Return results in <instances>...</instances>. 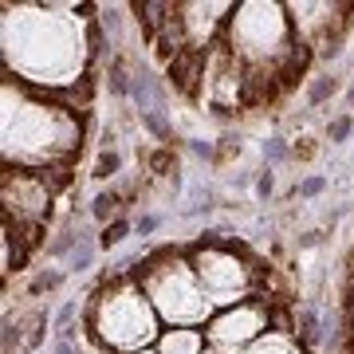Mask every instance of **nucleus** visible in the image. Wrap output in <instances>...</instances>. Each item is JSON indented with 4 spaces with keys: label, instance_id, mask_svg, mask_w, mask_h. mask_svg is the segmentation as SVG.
<instances>
[{
    "label": "nucleus",
    "instance_id": "25",
    "mask_svg": "<svg viewBox=\"0 0 354 354\" xmlns=\"http://www.w3.org/2000/svg\"><path fill=\"white\" fill-rule=\"evenodd\" d=\"M205 354H221V351H213V346H209V351H205Z\"/></svg>",
    "mask_w": 354,
    "mask_h": 354
},
{
    "label": "nucleus",
    "instance_id": "10",
    "mask_svg": "<svg viewBox=\"0 0 354 354\" xmlns=\"http://www.w3.org/2000/svg\"><path fill=\"white\" fill-rule=\"evenodd\" d=\"M127 193L122 189H99L95 193V201L87 205V213H91V221H95V225H111V221H118V216H127Z\"/></svg>",
    "mask_w": 354,
    "mask_h": 354
},
{
    "label": "nucleus",
    "instance_id": "11",
    "mask_svg": "<svg viewBox=\"0 0 354 354\" xmlns=\"http://www.w3.org/2000/svg\"><path fill=\"white\" fill-rule=\"evenodd\" d=\"M99 236H91V232H83L79 236V244H75V252L67 256V276H87L91 268H95V260H99Z\"/></svg>",
    "mask_w": 354,
    "mask_h": 354
},
{
    "label": "nucleus",
    "instance_id": "24",
    "mask_svg": "<svg viewBox=\"0 0 354 354\" xmlns=\"http://www.w3.org/2000/svg\"><path fill=\"white\" fill-rule=\"evenodd\" d=\"M351 304H354V283H351ZM351 315H354V311H351ZM351 335H354V330H351Z\"/></svg>",
    "mask_w": 354,
    "mask_h": 354
},
{
    "label": "nucleus",
    "instance_id": "26",
    "mask_svg": "<svg viewBox=\"0 0 354 354\" xmlns=\"http://www.w3.org/2000/svg\"><path fill=\"white\" fill-rule=\"evenodd\" d=\"M351 354H354V335H351Z\"/></svg>",
    "mask_w": 354,
    "mask_h": 354
},
{
    "label": "nucleus",
    "instance_id": "8",
    "mask_svg": "<svg viewBox=\"0 0 354 354\" xmlns=\"http://www.w3.org/2000/svg\"><path fill=\"white\" fill-rule=\"evenodd\" d=\"M153 346L158 354H205L209 339H205V327H165Z\"/></svg>",
    "mask_w": 354,
    "mask_h": 354
},
{
    "label": "nucleus",
    "instance_id": "3",
    "mask_svg": "<svg viewBox=\"0 0 354 354\" xmlns=\"http://www.w3.org/2000/svg\"><path fill=\"white\" fill-rule=\"evenodd\" d=\"M83 327L102 351L130 354L142 346H153L162 339L165 323L158 319L150 295L138 276L99 279L83 299Z\"/></svg>",
    "mask_w": 354,
    "mask_h": 354
},
{
    "label": "nucleus",
    "instance_id": "18",
    "mask_svg": "<svg viewBox=\"0 0 354 354\" xmlns=\"http://www.w3.org/2000/svg\"><path fill=\"white\" fill-rule=\"evenodd\" d=\"M323 193H327V177L323 174H311V177H299V181H295V197H299V201H315Z\"/></svg>",
    "mask_w": 354,
    "mask_h": 354
},
{
    "label": "nucleus",
    "instance_id": "2",
    "mask_svg": "<svg viewBox=\"0 0 354 354\" xmlns=\"http://www.w3.org/2000/svg\"><path fill=\"white\" fill-rule=\"evenodd\" d=\"M0 158L4 169H71L87 142V111L16 79L0 87Z\"/></svg>",
    "mask_w": 354,
    "mask_h": 354
},
{
    "label": "nucleus",
    "instance_id": "20",
    "mask_svg": "<svg viewBox=\"0 0 354 354\" xmlns=\"http://www.w3.org/2000/svg\"><path fill=\"white\" fill-rule=\"evenodd\" d=\"M189 150H193V158H201V162H221V150H216V142L189 138Z\"/></svg>",
    "mask_w": 354,
    "mask_h": 354
},
{
    "label": "nucleus",
    "instance_id": "15",
    "mask_svg": "<svg viewBox=\"0 0 354 354\" xmlns=\"http://www.w3.org/2000/svg\"><path fill=\"white\" fill-rule=\"evenodd\" d=\"M122 174V153L114 150V146H102L99 153H95V165H91V177L95 181H111V177Z\"/></svg>",
    "mask_w": 354,
    "mask_h": 354
},
{
    "label": "nucleus",
    "instance_id": "16",
    "mask_svg": "<svg viewBox=\"0 0 354 354\" xmlns=\"http://www.w3.org/2000/svg\"><path fill=\"white\" fill-rule=\"evenodd\" d=\"M260 153H264L268 169H276V165H288L291 158H295V146H291L288 138H279V134H272V138L260 142Z\"/></svg>",
    "mask_w": 354,
    "mask_h": 354
},
{
    "label": "nucleus",
    "instance_id": "19",
    "mask_svg": "<svg viewBox=\"0 0 354 354\" xmlns=\"http://www.w3.org/2000/svg\"><path fill=\"white\" fill-rule=\"evenodd\" d=\"M272 193H276V174L272 169H260L256 174V201H272Z\"/></svg>",
    "mask_w": 354,
    "mask_h": 354
},
{
    "label": "nucleus",
    "instance_id": "22",
    "mask_svg": "<svg viewBox=\"0 0 354 354\" xmlns=\"http://www.w3.org/2000/svg\"><path fill=\"white\" fill-rule=\"evenodd\" d=\"M130 354H158V346H142V351H130Z\"/></svg>",
    "mask_w": 354,
    "mask_h": 354
},
{
    "label": "nucleus",
    "instance_id": "1",
    "mask_svg": "<svg viewBox=\"0 0 354 354\" xmlns=\"http://www.w3.org/2000/svg\"><path fill=\"white\" fill-rule=\"evenodd\" d=\"M0 20V67L44 95H67L91 79L95 24L67 12L64 0H4Z\"/></svg>",
    "mask_w": 354,
    "mask_h": 354
},
{
    "label": "nucleus",
    "instance_id": "21",
    "mask_svg": "<svg viewBox=\"0 0 354 354\" xmlns=\"http://www.w3.org/2000/svg\"><path fill=\"white\" fill-rule=\"evenodd\" d=\"M158 228H162V216H153V213L134 216V236H150V232H158Z\"/></svg>",
    "mask_w": 354,
    "mask_h": 354
},
{
    "label": "nucleus",
    "instance_id": "7",
    "mask_svg": "<svg viewBox=\"0 0 354 354\" xmlns=\"http://www.w3.org/2000/svg\"><path fill=\"white\" fill-rule=\"evenodd\" d=\"M276 307L272 299H244L236 307H225L216 311L209 323H205V339L209 346L221 354H244L256 339H264L268 330L276 327Z\"/></svg>",
    "mask_w": 354,
    "mask_h": 354
},
{
    "label": "nucleus",
    "instance_id": "12",
    "mask_svg": "<svg viewBox=\"0 0 354 354\" xmlns=\"http://www.w3.org/2000/svg\"><path fill=\"white\" fill-rule=\"evenodd\" d=\"M64 283H67V268H36V272H32V279H28V299H32V304H39L44 295L59 291Z\"/></svg>",
    "mask_w": 354,
    "mask_h": 354
},
{
    "label": "nucleus",
    "instance_id": "23",
    "mask_svg": "<svg viewBox=\"0 0 354 354\" xmlns=\"http://www.w3.org/2000/svg\"><path fill=\"white\" fill-rule=\"evenodd\" d=\"M346 102L354 106V79H351V91H346Z\"/></svg>",
    "mask_w": 354,
    "mask_h": 354
},
{
    "label": "nucleus",
    "instance_id": "5",
    "mask_svg": "<svg viewBox=\"0 0 354 354\" xmlns=\"http://www.w3.org/2000/svg\"><path fill=\"white\" fill-rule=\"evenodd\" d=\"M185 252H189V264L201 279L205 295L216 311L225 307H236L244 299H268V276L272 268H264L248 252V244H241L236 236H225V241H185Z\"/></svg>",
    "mask_w": 354,
    "mask_h": 354
},
{
    "label": "nucleus",
    "instance_id": "13",
    "mask_svg": "<svg viewBox=\"0 0 354 354\" xmlns=\"http://www.w3.org/2000/svg\"><path fill=\"white\" fill-rule=\"evenodd\" d=\"M339 91H342V79L330 75V71H323V75H315V79H307V106H323V102H330Z\"/></svg>",
    "mask_w": 354,
    "mask_h": 354
},
{
    "label": "nucleus",
    "instance_id": "4",
    "mask_svg": "<svg viewBox=\"0 0 354 354\" xmlns=\"http://www.w3.org/2000/svg\"><path fill=\"white\" fill-rule=\"evenodd\" d=\"M138 279L165 327H205L216 315V307L209 304L201 279H197V272L189 264L185 244H158V248H150V256L138 268Z\"/></svg>",
    "mask_w": 354,
    "mask_h": 354
},
{
    "label": "nucleus",
    "instance_id": "17",
    "mask_svg": "<svg viewBox=\"0 0 354 354\" xmlns=\"http://www.w3.org/2000/svg\"><path fill=\"white\" fill-rule=\"evenodd\" d=\"M351 134H354V114H351V111L335 114V118L327 122V142H330V146H342Z\"/></svg>",
    "mask_w": 354,
    "mask_h": 354
},
{
    "label": "nucleus",
    "instance_id": "6",
    "mask_svg": "<svg viewBox=\"0 0 354 354\" xmlns=\"http://www.w3.org/2000/svg\"><path fill=\"white\" fill-rule=\"evenodd\" d=\"M71 185V169H4L0 193H4V225L16 228L32 248L51 228V213L59 193Z\"/></svg>",
    "mask_w": 354,
    "mask_h": 354
},
{
    "label": "nucleus",
    "instance_id": "14",
    "mask_svg": "<svg viewBox=\"0 0 354 354\" xmlns=\"http://www.w3.org/2000/svg\"><path fill=\"white\" fill-rule=\"evenodd\" d=\"M130 236H134V221H130V216H118V221L99 228V248L102 252H114V248H122Z\"/></svg>",
    "mask_w": 354,
    "mask_h": 354
},
{
    "label": "nucleus",
    "instance_id": "9",
    "mask_svg": "<svg viewBox=\"0 0 354 354\" xmlns=\"http://www.w3.org/2000/svg\"><path fill=\"white\" fill-rule=\"evenodd\" d=\"M244 354H311L304 346V339L295 330H283V327H272L264 339H256Z\"/></svg>",
    "mask_w": 354,
    "mask_h": 354
}]
</instances>
